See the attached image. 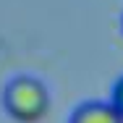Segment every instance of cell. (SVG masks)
Instances as JSON below:
<instances>
[{"label":"cell","instance_id":"2","mask_svg":"<svg viewBox=\"0 0 123 123\" xmlns=\"http://www.w3.org/2000/svg\"><path fill=\"white\" fill-rule=\"evenodd\" d=\"M71 123H123V118L113 110L110 102L92 99V102H84L74 110Z\"/></svg>","mask_w":123,"mask_h":123},{"label":"cell","instance_id":"3","mask_svg":"<svg viewBox=\"0 0 123 123\" xmlns=\"http://www.w3.org/2000/svg\"><path fill=\"white\" fill-rule=\"evenodd\" d=\"M110 105H113V110L123 118V76H118V79H115V84H113V92H110Z\"/></svg>","mask_w":123,"mask_h":123},{"label":"cell","instance_id":"1","mask_svg":"<svg viewBox=\"0 0 123 123\" xmlns=\"http://www.w3.org/2000/svg\"><path fill=\"white\" fill-rule=\"evenodd\" d=\"M3 105H5L11 118H16L21 123H34L50 107L47 86L29 74L13 76L5 86V92H3Z\"/></svg>","mask_w":123,"mask_h":123}]
</instances>
